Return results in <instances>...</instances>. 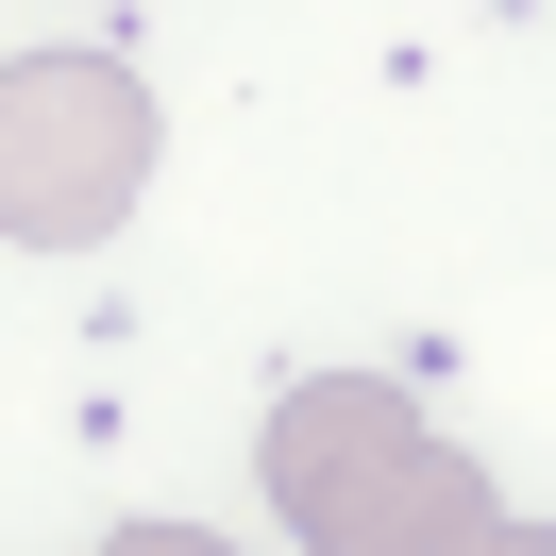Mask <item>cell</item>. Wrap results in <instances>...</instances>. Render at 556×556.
Listing matches in <instances>:
<instances>
[{"label": "cell", "mask_w": 556, "mask_h": 556, "mask_svg": "<svg viewBox=\"0 0 556 556\" xmlns=\"http://www.w3.org/2000/svg\"><path fill=\"white\" fill-rule=\"evenodd\" d=\"M152 85L118 51H17L0 68V237L17 253H102L152 203Z\"/></svg>", "instance_id": "obj_2"}, {"label": "cell", "mask_w": 556, "mask_h": 556, "mask_svg": "<svg viewBox=\"0 0 556 556\" xmlns=\"http://www.w3.org/2000/svg\"><path fill=\"white\" fill-rule=\"evenodd\" d=\"M253 472H270V522L304 556H489L506 540L472 439H439L388 371H304L253 439Z\"/></svg>", "instance_id": "obj_1"}, {"label": "cell", "mask_w": 556, "mask_h": 556, "mask_svg": "<svg viewBox=\"0 0 556 556\" xmlns=\"http://www.w3.org/2000/svg\"><path fill=\"white\" fill-rule=\"evenodd\" d=\"M489 556H556V522H506V540H489Z\"/></svg>", "instance_id": "obj_4"}, {"label": "cell", "mask_w": 556, "mask_h": 556, "mask_svg": "<svg viewBox=\"0 0 556 556\" xmlns=\"http://www.w3.org/2000/svg\"><path fill=\"white\" fill-rule=\"evenodd\" d=\"M102 556H237V540H203V522H118Z\"/></svg>", "instance_id": "obj_3"}]
</instances>
